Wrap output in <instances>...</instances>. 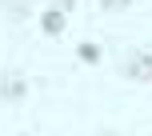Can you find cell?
<instances>
[{
	"label": "cell",
	"mask_w": 152,
	"mask_h": 136,
	"mask_svg": "<svg viewBox=\"0 0 152 136\" xmlns=\"http://www.w3.org/2000/svg\"><path fill=\"white\" fill-rule=\"evenodd\" d=\"M124 72H128V80H152V56H132Z\"/></svg>",
	"instance_id": "cell-1"
},
{
	"label": "cell",
	"mask_w": 152,
	"mask_h": 136,
	"mask_svg": "<svg viewBox=\"0 0 152 136\" xmlns=\"http://www.w3.org/2000/svg\"><path fill=\"white\" fill-rule=\"evenodd\" d=\"M40 24H44L48 36H60V32H64V8H48V12L40 16Z\"/></svg>",
	"instance_id": "cell-2"
},
{
	"label": "cell",
	"mask_w": 152,
	"mask_h": 136,
	"mask_svg": "<svg viewBox=\"0 0 152 136\" xmlns=\"http://www.w3.org/2000/svg\"><path fill=\"white\" fill-rule=\"evenodd\" d=\"M76 52H80V60H84V64H96V60H100V48H96V44H88V40H84Z\"/></svg>",
	"instance_id": "cell-4"
},
{
	"label": "cell",
	"mask_w": 152,
	"mask_h": 136,
	"mask_svg": "<svg viewBox=\"0 0 152 136\" xmlns=\"http://www.w3.org/2000/svg\"><path fill=\"white\" fill-rule=\"evenodd\" d=\"M0 96L4 100H20L24 96V80L20 76H4V80H0Z\"/></svg>",
	"instance_id": "cell-3"
},
{
	"label": "cell",
	"mask_w": 152,
	"mask_h": 136,
	"mask_svg": "<svg viewBox=\"0 0 152 136\" xmlns=\"http://www.w3.org/2000/svg\"><path fill=\"white\" fill-rule=\"evenodd\" d=\"M56 4H60V8H68V4H72V0H56Z\"/></svg>",
	"instance_id": "cell-6"
},
{
	"label": "cell",
	"mask_w": 152,
	"mask_h": 136,
	"mask_svg": "<svg viewBox=\"0 0 152 136\" xmlns=\"http://www.w3.org/2000/svg\"><path fill=\"white\" fill-rule=\"evenodd\" d=\"M104 8H128V0H100Z\"/></svg>",
	"instance_id": "cell-5"
}]
</instances>
